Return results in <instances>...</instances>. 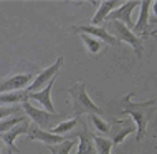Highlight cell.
Here are the masks:
<instances>
[{"label": "cell", "instance_id": "obj_1", "mask_svg": "<svg viewBox=\"0 0 157 154\" xmlns=\"http://www.w3.org/2000/svg\"><path fill=\"white\" fill-rule=\"evenodd\" d=\"M134 96V93H129L121 100V106H122V114H127L134 119L136 123V143H141L142 138L147 134V124L154 116L155 111V101L149 100L144 103H132L131 98Z\"/></svg>", "mask_w": 157, "mask_h": 154}, {"label": "cell", "instance_id": "obj_2", "mask_svg": "<svg viewBox=\"0 0 157 154\" xmlns=\"http://www.w3.org/2000/svg\"><path fill=\"white\" fill-rule=\"evenodd\" d=\"M71 100H73V116L79 118L81 114H98L99 116L103 113V109L99 108L98 105H94V101H91V98L88 96L86 91V85L83 81H78L76 85H73L70 89Z\"/></svg>", "mask_w": 157, "mask_h": 154}, {"label": "cell", "instance_id": "obj_3", "mask_svg": "<svg viewBox=\"0 0 157 154\" xmlns=\"http://www.w3.org/2000/svg\"><path fill=\"white\" fill-rule=\"evenodd\" d=\"M109 33L116 38V41H124V43L131 45L132 50L136 51V57L142 58L144 55V46H142V40L139 38L131 28H127L126 25H122L119 22H109Z\"/></svg>", "mask_w": 157, "mask_h": 154}, {"label": "cell", "instance_id": "obj_4", "mask_svg": "<svg viewBox=\"0 0 157 154\" xmlns=\"http://www.w3.org/2000/svg\"><path fill=\"white\" fill-rule=\"evenodd\" d=\"M22 109L32 118V121L35 123V126L41 128V129H45V131H50L53 128V124H56L58 121L61 123V119H63V114L48 113V111H45V109H38L30 101L22 103Z\"/></svg>", "mask_w": 157, "mask_h": 154}, {"label": "cell", "instance_id": "obj_5", "mask_svg": "<svg viewBox=\"0 0 157 154\" xmlns=\"http://www.w3.org/2000/svg\"><path fill=\"white\" fill-rule=\"evenodd\" d=\"M36 71H27V73H17L5 81L0 83V95L3 93H12V91H23L25 88H28L32 85V81L35 80Z\"/></svg>", "mask_w": 157, "mask_h": 154}, {"label": "cell", "instance_id": "obj_6", "mask_svg": "<svg viewBox=\"0 0 157 154\" xmlns=\"http://www.w3.org/2000/svg\"><path fill=\"white\" fill-rule=\"evenodd\" d=\"M63 61H65V60H63V57H58L56 61H55L52 66H48V68H45V70H41L40 73L35 76V80L32 81V85L27 88V91H28V93H35V91H40L41 86H46V85H48L50 81H52L55 76L58 75V71H60Z\"/></svg>", "mask_w": 157, "mask_h": 154}, {"label": "cell", "instance_id": "obj_7", "mask_svg": "<svg viewBox=\"0 0 157 154\" xmlns=\"http://www.w3.org/2000/svg\"><path fill=\"white\" fill-rule=\"evenodd\" d=\"M137 5H141V2H136V0L122 3L119 8L113 10L111 14L106 17V20H108V22H119L122 25H126L127 28H134V23H132V10Z\"/></svg>", "mask_w": 157, "mask_h": 154}, {"label": "cell", "instance_id": "obj_8", "mask_svg": "<svg viewBox=\"0 0 157 154\" xmlns=\"http://www.w3.org/2000/svg\"><path fill=\"white\" fill-rule=\"evenodd\" d=\"M136 131V126L129 119H114L113 123V129H111V143H113V148L119 146L122 141L126 139V136L132 134Z\"/></svg>", "mask_w": 157, "mask_h": 154}, {"label": "cell", "instance_id": "obj_9", "mask_svg": "<svg viewBox=\"0 0 157 154\" xmlns=\"http://www.w3.org/2000/svg\"><path fill=\"white\" fill-rule=\"evenodd\" d=\"M27 136H28V139H32V141H41V143L48 144V146L60 144V143H63V141L68 139V138H63V136L53 134V132H50V131H45V129H41V128H38V126H35V124L30 126V129H28Z\"/></svg>", "mask_w": 157, "mask_h": 154}, {"label": "cell", "instance_id": "obj_10", "mask_svg": "<svg viewBox=\"0 0 157 154\" xmlns=\"http://www.w3.org/2000/svg\"><path fill=\"white\" fill-rule=\"evenodd\" d=\"M73 30H75V32H79V33H84V35L94 37V38H98V40H101L103 43L117 45L116 38H114L111 33H109L106 28H103V27H94V25H81V27H75Z\"/></svg>", "mask_w": 157, "mask_h": 154}, {"label": "cell", "instance_id": "obj_11", "mask_svg": "<svg viewBox=\"0 0 157 154\" xmlns=\"http://www.w3.org/2000/svg\"><path fill=\"white\" fill-rule=\"evenodd\" d=\"M53 85H55V78L50 81L48 85L40 89V91H35V93H28V101L33 100L36 103H40L41 106L45 108V111H48V113H55V106L52 103V89H53Z\"/></svg>", "mask_w": 157, "mask_h": 154}, {"label": "cell", "instance_id": "obj_12", "mask_svg": "<svg viewBox=\"0 0 157 154\" xmlns=\"http://www.w3.org/2000/svg\"><path fill=\"white\" fill-rule=\"evenodd\" d=\"M152 2L149 0H142L141 2V14H139V18L136 22L132 32L137 35V33H142V35L149 37V10H151Z\"/></svg>", "mask_w": 157, "mask_h": 154}, {"label": "cell", "instance_id": "obj_13", "mask_svg": "<svg viewBox=\"0 0 157 154\" xmlns=\"http://www.w3.org/2000/svg\"><path fill=\"white\" fill-rule=\"evenodd\" d=\"M28 129H30V126H28V123L25 121V123H20V124H17L15 128H12L10 131H7V132H3L2 134V141L8 146V151H12V152H17L18 151V148L15 146V139L18 138L20 134H27Z\"/></svg>", "mask_w": 157, "mask_h": 154}, {"label": "cell", "instance_id": "obj_14", "mask_svg": "<svg viewBox=\"0 0 157 154\" xmlns=\"http://www.w3.org/2000/svg\"><path fill=\"white\" fill-rule=\"evenodd\" d=\"M76 136L79 138V148H78V152H75V154H98L96 146H94V136L88 131L86 126Z\"/></svg>", "mask_w": 157, "mask_h": 154}, {"label": "cell", "instance_id": "obj_15", "mask_svg": "<svg viewBox=\"0 0 157 154\" xmlns=\"http://www.w3.org/2000/svg\"><path fill=\"white\" fill-rule=\"evenodd\" d=\"M117 5H122L119 0H106V2H101V3H99V8H98V12L94 14V17L91 18V25L99 27V25L106 20V17L111 14L113 10H116Z\"/></svg>", "mask_w": 157, "mask_h": 154}, {"label": "cell", "instance_id": "obj_16", "mask_svg": "<svg viewBox=\"0 0 157 154\" xmlns=\"http://www.w3.org/2000/svg\"><path fill=\"white\" fill-rule=\"evenodd\" d=\"M28 101V91H12V93H3L0 95V105H17V103H25Z\"/></svg>", "mask_w": 157, "mask_h": 154}, {"label": "cell", "instance_id": "obj_17", "mask_svg": "<svg viewBox=\"0 0 157 154\" xmlns=\"http://www.w3.org/2000/svg\"><path fill=\"white\" fill-rule=\"evenodd\" d=\"M81 38H83L84 45H86V48L91 55L98 57L99 53L104 51V43L101 40H98V38H94V37H90V35H84V33H81Z\"/></svg>", "mask_w": 157, "mask_h": 154}, {"label": "cell", "instance_id": "obj_18", "mask_svg": "<svg viewBox=\"0 0 157 154\" xmlns=\"http://www.w3.org/2000/svg\"><path fill=\"white\" fill-rule=\"evenodd\" d=\"M79 123V118H71V119H66V121H61L58 123L56 126H53L50 132H53V134H58V136H63L66 134V132H70L73 128Z\"/></svg>", "mask_w": 157, "mask_h": 154}, {"label": "cell", "instance_id": "obj_19", "mask_svg": "<svg viewBox=\"0 0 157 154\" xmlns=\"http://www.w3.org/2000/svg\"><path fill=\"white\" fill-rule=\"evenodd\" d=\"M75 146V139H66L60 144H53V146H48L50 152L52 154H70V151Z\"/></svg>", "mask_w": 157, "mask_h": 154}, {"label": "cell", "instance_id": "obj_20", "mask_svg": "<svg viewBox=\"0 0 157 154\" xmlns=\"http://www.w3.org/2000/svg\"><path fill=\"white\" fill-rule=\"evenodd\" d=\"M94 146H96L98 154H111L113 152V143H111V139L94 136Z\"/></svg>", "mask_w": 157, "mask_h": 154}, {"label": "cell", "instance_id": "obj_21", "mask_svg": "<svg viewBox=\"0 0 157 154\" xmlns=\"http://www.w3.org/2000/svg\"><path fill=\"white\" fill-rule=\"evenodd\" d=\"M25 121H27V119H25V116H10L8 119H3V121H0V134L10 131L12 128H15L17 124L25 123Z\"/></svg>", "mask_w": 157, "mask_h": 154}, {"label": "cell", "instance_id": "obj_22", "mask_svg": "<svg viewBox=\"0 0 157 154\" xmlns=\"http://www.w3.org/2000/svg\"><path fill=\"white\" fill-rule=\"evenodd\" d=\"M90 118H91V121H93V124H94V128L98 131H101L103 134H108L109 131H111V126L108 124V123L104 121V119H101L98 114H90Z\"/></svg>", "mask_w": 157, "mask_h": 154}, {"label": "cell", "instance_id": "obj_23", "mask_svg": "<svg viewBox=\"0 0 157 154\" xmlns=\"http://www.w3.org/2000/svg\"><path fill=\"white\" fill-rule=\"evenodd\" d=\"M17 111H20L18 106H0V121L7 119L8 116H13Z\"/></svg>", "mask_w": 157, "mask_h": 154}, {"label": "cell", "instance_id": "obj_24", "mask_svg": "<svg viewBox=\"0 0 157 154\" xmlns=\"http://www.w3.org/2000/svg\"><path fill=\"white\" fill-rule=\"evenodd\" d=\"M151 20V23H157V18H149ZM157 33V30H154V33H151V35H155Z\"/></svg>", "mask_w": 157, "mask_h": 154}, {"label": "cell", "instance_id": "obj_25", "mask_svg": "<svg viewBox=\"0 0 157 154\" xmlns=\"http://www.w3.org/2000/svg\"><path fill=\"white\" fill-rule=\"evenodd\" d=\"M152 5H154V14L157 15V2H154V3H152Z\"/></svg>", "mask_w": 157, "mask_h": 154}, {"label": "cell", "instance_id": "obj_26", "mask_svg": "<svg viewBox=\"0 0 157 154\" xmlns=\"http://www.w3.org/2000/svg\"><path fill=\"white\" fill-rule=\"evenodd\" d=\"M0 151H2V141H0Z\"/></svg>", "mask_w": 157, "mask_h": 154}, {"label": "cell", "instance_id": "obj_27", "mask_svg": "<svg viewBox=\"0 0 157 154\" xmlns=\"http://www.w3.org/2000/svg\"><path fill=\"white\" fill-rule=\"evenodd\" d=\"M8 154H13V152H12V151H8Z\"/></svg>", "mask_w": 157, "mask_h": 154}, {"label": "cell", "instance_id": "obj_28", "mask_svg": "<svg viewBox=\"0 0 157 154\" xmlns=\"http://www.w3.org/2000/svg\"><path fill=\"white\" fill-rule=\"evenodd\" d=\"M0 138H2V134H0Z\"/></svg>", "mask_w": 157, "mask_h": 154}, {"label": "cell", "instance_id": "obj_29", "mask_svg": "<svg viewBox=\"0 0 157 154\" xmlns=\"http://www.w3.org/2000/svg\"><path fill=\"white\" fill-rule=\"evenodd\" d=\"M155 40H157V37H155Z\"/></svg>", "mask_w": 157, "mask_h": 154}]
</instances>
